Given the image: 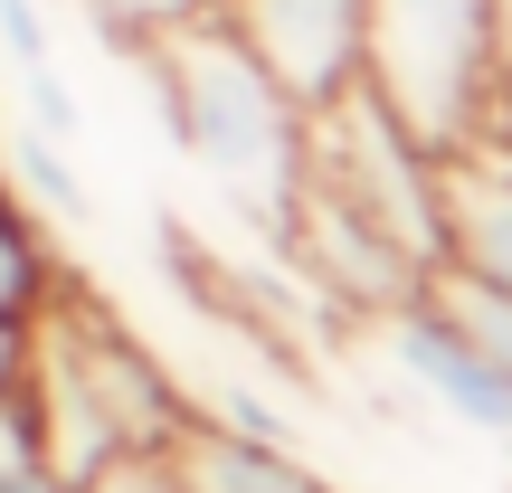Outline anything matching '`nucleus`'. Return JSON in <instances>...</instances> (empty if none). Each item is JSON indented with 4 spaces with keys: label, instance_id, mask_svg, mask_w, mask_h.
<instances>
[{
    "label": "nucleus",
    "instance_id": "1",
    "mask_svg": "<svg viewBox=\"0 0 512 493\" xmlns=\"http://www.w3.org/2000/svg\"><path fill=\"white\" fill-rule=\"evenodd\" d=\"M152 76V105H162L171 143L219 181V200L285 256L294 238V200H304V152H313V105H294L275 86V67L228 29L219 10L190 19V29L133 48Z\"/></svg>",
    "mask_w": 512,
    "mask_h": 493
},
{
    "label": "nucleus",
    "instance_id": "2",
    "mask_svg": "<svg viewBox=\"0 0 512 493\" xmlns=\"http://www.w3.org/2000/svg\"><path fill=\"white\" fill-rule=\"evenodd\" d=\"M29 399H38V427H48V456H57L67 484H95L114 465L171 456L190 437V418H200V399L76 285L29 332Z\"/></svg>",
    "mask_w": 512,
    "mask_h": 493
},
{
    "label": "nucleus",
    "instance_id": "3",
    "mask_svg": "<svg viewBox=\"0 0 512 493\" xmlns=\"http://www.w3.org/2000/svg\"><path fill=\"white\" fill-rule=\"evenodd\" d=\"M361 86L418 133L437 162L484 152L503 133V10L494 0H370Z\"/></svg>",
    "mask_w": 512,
    "mask_h": 493
},
{
    "label": "nucleus",
    "instance_id": "4",
    "mask_svg": "<svg viewBox=\"0 0 512 493\" xmlns=\"http://www.w3.org/2000/svg\"><path fill=\"white\" fill-rule=\"evenodd\" d=\"M304 190L361 209L380 238H399L427 275L446 266V162L380 105L370 86L332 95L313 114V152H304Z\"/></svg>",
    "mask_w": 512,
    "mask_h": 493
},
{
    "label": "nucleus",
    "instance_id": "5",
    "mask_svg": "<svg viewBox=\"0 0 512 493\" xmlns=\"http://www.w3.org/2000/svg\"><path fill=\"white\" fill-rule=\"evenodd\" d=\"M219 19L275 67V86H285L294 105H313V114L361 86L370 0H219Z\"/></svg>",
    "mask_w": 512,
    "mask_h": 493
},
{
    "label": "nucleus",
    "instance_id": "6",
    "mask_svg": "<svg viewBox=\"0 0 512 493\" xmlns=\"http://www.w3.org/2000/svg\"><path fill=\"white\" fill-rule=\"evenodd\" d=\"M380 342H389V361H399V380L418 389V399H437L456 427H475V437H494V446H512V380L494 361H484L475 342H465L456 323H446L437 304H408V313H389L380 323Z\"/></svg>",
    "mask_w": 512,
    "mask_h": 493
},
{
    "label": "nucleus",
    "instance_id": "7",
    "mask_svg": "<svg viewBox=\"0 0 512 493\" xmlns=\"http://www.w3.org/2000/svg\"><path fill=\"white\" fill-rule=\"evenodd\" d=\"M446 266L512 294V152H456L446 162Z\"/></svg>",
    "mask_w": 512,
    "mask_h": 493
},
{
    "label": "nucleus",
    "instance_id": "8",
    "mask_svg": "<svg viewBox=\"0 0 512 493\" xmlns=\"http://www.w3.org/2000/svg\"><path fill=\"white\" fill-rule=\"evenodd\" d=\"M162 465H171L181 493H332L294 446H256V437H238V427H219V418H190V437L171 446Z\"/></svg>",
    "mask_w": 512,
    "mask_h": 493
},
{
    "label": "nucleus",
    "instance_id": "9",
    "mask_svg": "<svg viewBox=\"0 0 512 493\" xmlns=\"http://www.w3.org/2000/svg\"><path fill=\"white\" fill-rule=\"evenodd\" d=\"M67 285H76V275L57 266L48 219H38V209L19 200V181L0 171V323H10V332H38Z\"/></svg>",
    "mask_w": 512,
    "mask_h": 493
},
{
    "label": "nucleus",
    "instance_id": "10",
    "mask_svg": "<svg viewBox=\"0 0 512 493\" xmlns=\"http://www.w3.org/2000/svg\"><path fill=\"white\" fill-rule=\"evenodd\" d=\"M0 171L19 181V200H29L48 228H86V219H95V190H86V171L67 162V143H57V133L10 124V133H0Z\"/></svg>",
    "mask_w": 512,
    "mask_h": 493
},
{
    "label": "nucleus",
    "instance_id": "11",
    "mask_svg": "<svg viewBox=\"0 0 512 493\" xmlns=\"http://www.w3.org/2000/svg\"><path fill=\"white\" fill-rule=\"evenodd\" d=\"M0 493H76L67 475H57V456H48V427H38L29 380L0 389Z\"/></svg>",
    "mask_w": 512,
    "mask_h": 493
},
{
    "label": "nucleus",
    "instance_id": "12",
    "mask_svg": "<svg viewBox=\"0 0 512 493\" xmlns=\"http://www.w3.org/2000/svg\"><path fill=\"white\" fill-rule=\"evenodd\" d=\"M76 10H86L114 48H152V38H171V29H190V19H209L219 0H76Z\"/></svg>",
    "mask_w": 512,
    "mask_h": 493
},
{
    "label": "nucleus",
    "instance_id": "13",
    "mask_svg": "<svg viewBox=\"0 0 512 493\" xmlns=\"http://www.w3.org/2000/svg\"><path fill=\"white\" fill-rule=\"evenodd\" d=\"M0 57H10L19 76L48 67V10H38V0H0Z\"/></svg>",
    "mask_w": 512,
    "mask_h": 493
},
{
    "label": "nucleus",
    "instance_id": "14",
    "mask_svg": "<svg viewBox=\"0 0 512 493\" xmlns=\"http://www.w3.org/2000/svg\"><path fill=\"white\" fill-rule=\"evenodd\" d=\"M19 86H29V124H38V133H57V143H76V95L57 86V67L19 76Z\"/></svg>",
    "mask_w": 512,
    "mask_h": 493
},
{
    "label": "nucleus",
    "instance_id": "15",
    "mask_svg": "<svg viewBox=\"0 0 512 493\" xmlns=\"http://www.w3.org/2000/svg\"><path fill=\"white\" fill-rule=\"evenodd\" d=\"M76 493H181V484H171L162 456H143V465H114V475H95V484H76Z\"/></svg>",
    "mask_w": 512,
    "mask_h": 493
},
{
    "label": "nucleus",
    "instance_id": "16",
    "mask_svg": "<svg viewBox=\"0 0 512 493\" xmlns=\"http://www.w3.org/2000/svg\"><path fill=\"white\" fill-rule=\"evenodd\" d=\"M10 380H29V332L0 323V389H10Z\"/></svg>",
    "mask_w": 512,
    "mask_h": 493
},
{
    "label": "nucleus",
    "instance_id": "17",
    "mask_svg": "<svg viewBox=\"0 0 512 493\" xmlns=\"http://www.w3.org/2000/svg\"><path fill=\"white\" fill-rule=\"evenodd\" d=\"M494 10H503V76H512V0H494Z\"/></svg>",
    "mask_w": 512,
    "mask_h": 493
},
{
    "label": "nucleus",
    "instance_id": "18",
    "mask_svg": "<svg viewBox=\"0 0 512 493\" xmlns=\"http://www.w3.org/2000/svg\"><path fill=\"white\" fill-rule=\"evenodd\" d=\"M494 152H512V105H503V133H494Z\"/></svg>",
    "mask_w": 512,
    "mask_h": 493
}]
</instances>
